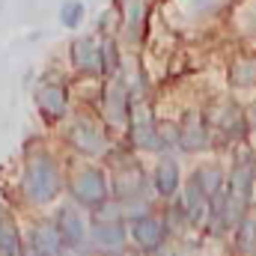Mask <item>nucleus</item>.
Returning a JSON list of instances; mask_svg holds the SVG:
<instances>
[{"label":"nucleus","instance_id":"obj_1","mask_svg":"<svg viewBox=\"0 0 256 256\" xmlns=\"http://www.w3.org/2000/svg\"><path fill=\"white\" fill-rule=\"evenodd\" d=\"M128 220L122 206L116 200L104 202L90 218V236H86V254L92 256H126L128 250Z\"/></svg>","mask_w":256,"mask_h":256},{"label":"nucleus","instance_id":"obj_2","mask_svg":"<svg viewBox=\"0 0 256 256\" xmlns=\"http://www.w3.org/2000/svg\"><path fill=\"white\" fill-rule=\"evenodd\" d=\"M63 191V170L51 152H30L21 167V194L30 206H51Z\"/></svg>","mask_w":256,"mask_h":256},{"label":"nucleus","instance_id":"obj_3","mask_svg":"<svg viewBox=\"0 0 256 256\" xmlns=\"http://www.w3.org/2000/svg\"><path fill=\"white\" fill-rule=\"evenodd\" d=\"M68 194H72V202L86 208L90 214L96 208H102L104 202H110V182H108V173L102 167H84L74 173V179L68 182Z\"/></svg>","mask_w":256,"mask_h":256},{"label":"nucleus","instance_id":"obj_4","mask_svg":"<svg viewBox=\"0 0 256 256\" xmlns=\"http://www.w3.org/2000/svg\"><path fill=\"white\" fill-rule=\"evenodd\" d=\"M66 137H68V146L84 158H98L108 152V134L92 116H74Z\"/></svg>","mask_w":256,"mask_h":256},{"label":"nucleus","instance_id":"obj_5","mask_svg":"<svg viewBox=\"0 0 256 256\" xmlns=\"http://www.w3.org/2000/svg\"><path fill=\"white\" fill-rule=\"evenodd\" d=\"M54 220H57V230L63 236L66 254H84L86 250V236H90V220L84 218L80 206H74V202L60 206Z\"/></svg>","mask_w":256,"mask_h":256},{"label":"nucleus","instance_id":"obj_6","mask_svg":"<svg viewBox=\"0 0 256 256\" xmlns=\"http://www.w3.org/2000/svg\"><path fill=\"white\" fill-rule=\"evenodd\" d=\"M170 236V226L158 214H143L137 220H128V238L143 250V254H158Z\"/></svg>","mask_w":256,"mask_h":256},{"label":"nucleus","instance_id":"obj_7","mask_svg":"<svg viewBox=\"0 0 256 256\" xmlns=\"http://www.w3.org/2000/svg\"><path fill=\"white\" fill-rule=\"evenodd\" d=\"M128 131H131V140L140 152H158V126H155L146 102H131Z\"/></svg>","mask_w":256,"mask_h":256},{"label":"nucleus","instance_id":"obj_8","mask_svg":"<svg viewBox=\"0 0 256 256\" xmlns=\"http://www.w3.org/2000/svg\"><path fill=\"white\" fill-rule=\"evenodd\" d=\"M143 191H146V176H143L140 164H134V161L131 164H122L116 170L114 182H110V196L120 206H126V202H134V200H146Z\"/></svg>","mask_w":256,"mask_h":256},{"label":"nucleus","instance_id":"obj_9","mask_svg":"<svg viewBox=\"0 0 256 256\" xmlns=\"http://www.w3.org/2000/svg\"><path fill=\"white\" fill-rule=\"evenodd\" d=\"M68 60L80 74H104V60H102V45L92 36H78L68 48Z\"/></svg>","mask_w":256,"mask_h":256},{"label":"nucleus","instance_id":"obj_10","mask_svg":"<svg viewBox=\"0 0 256 256\" xmlns=\"http://www.w3.org/2000/svg\"><path fill=\"white\" fill-rule=\"evenodd\" d=\"M104 114H108V122L110 126H128V116H131V96H128V86L122 78H110L108 86H104Z\"/></svg>","mask_w":256,"mask_h":256},{"label":"nucleus","instance_id":"obj_11","mask_svg":"<svg viewBox=\"0 0 256 256\" xmlns=\"http://www.w3.org/2000/svg\"><path fill=\"white\" fill-rule=\"evenodd\" d=\"M27 248L36 256H66V244H63L60 230H57V220L33 224V230L27 236Z\"/></svg>","mask_w":256,"mask_h":256},{"label":"nucleus","instance_id":"obj_12","mask_svg":"<svg viewBox=\"0 0 256 256\" xmlns=\"http://www.w3.org/2000/svg\"><path fill=\"white\" fill-rule=\"evenodd\" d=\"M208 146V122L200 110H188L179 126V149L185 152H202Z\"/></svg>","mask_w":256,"mask_h":256},{"label":"nucleus","instance_id":"obj_13","mask_svg":"<svg viewBox=\"0 0 256 256\" xmlns=\"http://www.w3.org/2000/svg\"><path fill=\"white\" fill-rule=\"evenodd\" d=\"M182 208H185V218H188V226H206L208 224V206H212V196L200 188L196 179H188L185 191H182Z\"/></svg>","mask_w":256,"mask_h":256},{"label":"nucleus","instance_id":"obj_14","mask_svg":"<svg viewBox=\"0 0 256 256\" xmlns=\"http://www.w3.org/2000/svg\"><path fill=\"white\" fill-rule=\"evenodd\" d=\"M36 108H39V114L45 120L66 116V110H68V90H66L63 84H54V80L42 84L36 90Z\"/></svg>","mask_w":256,"mask_h":256},{"label":"nucleus","instance_id":"obj_15","mask_svg":"<svg viewBox=\"0 0 256 256\" xmlns=\"http://www.w3.org/2000/svg\"><path fill=\"white\" fill-rule=\"evenodd\" d=\"M152 188L161 200H173L176 191L182 188V170L173 158H161L152 170Z\"/></svg>","mask_w":256,"mask_h":256},{"label":"nucleus","instance_id":"obj_16","mask_svg":"<svg viewBox=\"0 0 256 256\" xmlns=\"http://www.w3.org/2000/svg\"><path fill=\"white\" fill-rule=\"evenodd\" d=\"M24 250H27V244L21 242L18 226L12 224V218L3 214V220H0V256H24Z\"/></svg>","mask_w":256,"mask_h":256},{"label":"nucleus","instance_id":"obj_17","mask_svg":"<svg viewBox=\"0 0 256 256\" xmlns=\"http://www.w3.org/2000/svg\"><path fill=\"white\" fill-rule=\"evenodd\" d=\"M236 248L244 256H256V218L244 214L236 226Z\"/></svg>","mask_w":256,"mask_h":256},{"label":"nucleus","instance_id":"obj_18","mask_svg":"<svg viewBox=\"0 0 256 256\" xmlns=\"http://www.w3.org/2000/svg\"><path fill=\"white\" fill-rule=\"evenodd\" d=\"M194 179L200 182V188L208 194V196H214V194L226 185V182H224V173H220L218 167H200V170L194 173Z\"/></svg>","mask_w":256,"mask_h":256},{"label":"nucleus","instance_id":"obj_19","mask_svg":"<svg viewBox=\"0 0 256 256\" xmlns=\"http://www.w3.org/2000/svg\"><path fill=\"white\" fill-rule=\"evenodd\" d=\"M84 3L80 0H66L63 6H60V24L68 27V30H78L80 27V21H84Z\"/></svg>","mask_w":256,"mask_h":256},{"label":"nucleus","instance_id":"obj_20","mask_svg":"<svg viewBox=\"0 0 256 256\" xmlns=\"http://www.w3.org/2000/svg\"><path fill=\"white\" fill-rule=\"evenodd\" d=\"M230 78H232L236 86H250L256 80V60H238V63L232 66Z\"/></svg>","mask_w":256,"mask_h":256},{"label":"nucleus","instance_id":"obj_21","mask_svg":"<svg viewBox=\"0 0 256 256\" xmlns=\"http://www.w3.org/2000/svg\"><path fill=\"white\" fill-rule=\"evenodd\" d=\"M102 60H104V74H116V66H120V51H116V42L108 36L104 45H102Z\"/></svg>","mask_w":256,"mask_h":256},{"label":"nucleus","instance_id":"obj_22","mask_svg":"<svg viewBox=\"0 0 256 256\" xmlns=\"http://www.w3.org/2000/svg\"><path fill=\"white\" fill-rule=\"evenodd\" d=\"M126 15H128V21H126V27H128V36L131 39H137V27H140V18H143V3L140 0H126Z\"/></svg>","mask_w":256,"mask_h":256},{"label":"nucleus","instance_id":"obj_23","mask_svg":"<svg viewBox=\"0 0 256 256\" xmlns=\"http://www.w3.org/2000/svg\"><path fill=\"white\" fill-rule=\"evenodd\" d=\"M196 3V9H202V12H208V9H218L224 0H194Z\"/></svg>","mask_w":256,"mask_h":256},{"label":"nucleus","instance_id":"obj_24","mask_svg":"<svg viewBox=\"0 0 256 256\" xmlns=\"http://www.w3.org/2000/svg\"><path fill=\"white\" fill-rule=\"evenodd\" d=\"M24 256H36V254H33V250H30V248H27V250H24Z\"/></svg>","mask_w":256,"mask_h":256},{"label":"nucleus","instance_id":"obj_25","mask_svg":"<svg viewBox=\"0 0 256 256\" xmlns=\"http://www.w3.org/2000/svg\"><path fill=\"white\" fill-rule=\"evenodd\" d=\"M0 220H3V212H0Z\"/></svg>","mask_w":256,"mask_h":256}]
</instances>
